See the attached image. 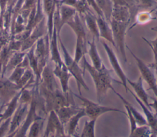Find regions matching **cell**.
I'll return each mask as SVG.
<instances>
[{
	"label": "cell",
	"instance_id": "ac0fdd59",
	"mask_svg": "<svg viewBox=\"0 0 157 137\" xmlns=\"http://www.w3.org/2000/svg\"><path fill=\"white\" fill-rule=\"evenodd\" d=\"M74 31L76 37L86 40V34L80 15L77 12L74 16L66 23Z\"/></svg>",
	"mask_w": 157,
	"mask_h": 137
},
{
	"label": "cell",
	"instance_id": "9c48e42d",
	"mask_svg": "<svg viewBox=\"0 0 157 137\" xmlns=\"http://www.w3.org/2000/svg\"><path fill=\"white\" fill-rule=\"evenodd\" d=\"M20 90L17 84L8 79L0 78V99L3 104L9 101Z\"/></svg>",
	"mask_w": 157,
	"mask_h": 137
},
{
	"label": "cell",
	"instance_id": "e575fe53",
	"mask_svg": "<svg viewBox=\"0 0 157 137\" xmlns=\"http://www.w3.org/2000/svg\"><path fill=\"white\" fill-rule=\"evenodd\" d=\"M85 1H86V4H88V6L89 7H91L94 10V12L97 14V16H100V17L105 18L102 11L101 10V9L98 6L96 0H85Z\"/></svg>",
	"mask_w": 157,
	"mask_h": 137
},
{
	"label": "cell",
	"instance_id": "7bdbcfd3",
	"mask_svg": "<svg viewBox=\"0 0 157 137\" xmlns=\"http://www.w3.org/2000/svg\"><path fill=\"white\" fill-rule=\"evenodd\" d=\"M4 107V104H3L0 106V114H1V112L2 111V109H3Z\"/></svg>",
	"mask_w": 157,
	"mask_h": 137
},
{
	"label": "cell",
	"instance_id": "484cf974",
	"mask_svg": "<svg viewBox=\"0 0 157 137\" xmlns=\"http://www.w3.org/2000/svg\"><path fill=\"white\" fill-rule=\"evenodd\" d=\"M87 47H86V40L76 37V44L75 47L74 52V60L79 63L81 59L83 58L84 56H85L86 53H87Z\"/></svg>",
	"mask_w": 157,
	"mask_h": 137
},
{
	"label": "cell",
	"instance_id": "4316f807",
	"mask_svg": "<svg viewBox=\"0 0 157 137\" xmlns=\"http://www.w3.org/2000/svg\"><path fill=\"white\" fill-rule=\"evenodd\" d=\"M43 118H39L35 120L29 126L26 136L28 137H37L40 136L43 128Z\"/></svg>",
	"mask_w": 157,
	"mask_h": 137
},
{
	"label": "cell",
	"instance_id": "f35d334b",
	"mask_svg": "<svg viewBox=\"0 0 157 137\" xmlns=\"http://www.w3.org/2000/svg\"><path fill=\"white\" fill-rule=\"evenodd\" d=\"M152 52L153 53V57H154V61L152 63L148 65L149 67H150L151 68L155 69V71H157V53H156L154 50H151Z\"/></svg>",
	"mask_w": 157,
	"mask_h": 137
},
{
	"label": "cell",
	"instance_id": "5b68a950",
	"mask_svg": "<svg viewBox=\"0 0 157 137\" xmlns=\"http://www.w3.org/2000/svg\"><path fill=\"white\" fill-rule=\"evenodd\" d=\"M127 49L129 50V52L136 60L137 63V67L139 70L141 74V76L143 78V80L147 82L148 85L150 90H151L153 93L155 94V96L157 97V84H156V78L153 72L151 71V68L148 66L145 63H144L140 58L137 57L132 50L128 47V45H126Z\"/></svg>",
	"mask_w": 157,
	"mask_h": 137
},
{
	"label": "cell",
	"instance_id": "60d3db41",
	"mask_svg": "<svg viewBox=\"0 0 157 137\" xmlns=\"http://www.w3.org/2000/svg\"><path fill=\"white\" fill-rule=\"evenodd\" d=\"M113 5H122V4H126V3L124 2L123 0H111Z\"/></svg>",
	"mask_w": 157,
	"mask_h": 137
},
{
	"label": "cell",
	"instance_id": "44dd1931",
	"mask_svg": "<svg viewBox=\"0 0 157 137\" xmlns=\"http://www.w3.org/2000/svg\"><path fill=\"white\" fill-rule=\"evenodd\" d=\"M86 116V114L83 108L78 112L77 114L74 115L68 122L65 124L67 126V132L66 133V136H75L77 133V129L78 125L79 120L83 117Z\"/></svg>",
	"mask_w": 157,
	"mask_h": 137
},
{
	"label": "cell",
	"instance_id": "8d00e7d4",
	"mask_svg": "<svg viewBox=\"0 0 157 137\" xmlns=\"http://www.w3.org/2000/svg\"><path fill=\"white\" fill-rule=\"evenodd\" d=\"M142 38L148 45L151 50H153L156 53H157V35L154 39H147L144 37H142Z\"/></svg>",
	"mask_w": 157,
	"mask_h": 137
},
{
	"label": "cell",
	"instance_id": "603a6c76",
	"mask_svg": "<svg viewBox=\"0 0 157 137\" xmlns=\"http://www.w3.org/2000/svg\"><path fill=\"white\" fill-rule=\"evenodd\" d=\"M58 4H59L60 28L61 29L63 25L66 24L74 16V15L77 13V12L75 8L72 7L64 5V4H59V3Z\"/></svg>",
	"mask_w": 157,
	"mask_h": 137
},
{
	"label": "cell",
	"instance_id": "ba28073f",
	"mask_svg": "<svg viewBox=\"0 0 157 137\" xmlns=\"http://www.w3.org/2000/svg\"><path fill=\"white\" fill-rule=\"evenodd\" d=\"M29 104L28 103L19 104L11 117L10 130L7 135L8 136H14L16 131L24 122L28 112Z\"/></svg>",
	"mask_w": 157,
	"mask_h": 137
},
{
	"label": "cell",
	"instance_id": "d6a6232c",
	"mask_svg": "<svg viewBox=\"0 0 157 137\" xmlns=\"http://www.w3.org/2000/svg\"><path fill=\"white\" fill-rule=\"evenodd\" d=\"M124 108L126 109V115L128 116V120H129V124H130V133H131L137 128V127L138 125L137 124V122L136 121L135 118L132 115V114L131 111L129 110V108L125 104H124Z\"/></svg>",
	"mask_w": 157,
	"mask_h": 137
},
{
	"label": "cell",
	"instance_id": "277c9868",
	"mask_svg": "<svg viewBox=\"0 0 157 137\" xmlns=\"http://www.w3.org/2000/svg\"><path fill=\"white\" fill-rule=\"evenodd\" d=\"M109 23L112 30L115 47L118 50L124 62H127V57L125 51V38L129 23L119 22L112 19H110Z\"/></svg>",
	"mask_w": 157,
	"mask_h": 137
},
{
	"label": "cell",
	"instance_id": "7402d4cb",
	"mask_svg": "<svg viewBox=\"0 0 157 137\" xmlns=\"http://www.w3.org/2000/svg\"><path fill=\"white\" fill-rule=\"evenodd\" d=\"M95 39H96L93 37V39L91 41L87 42L89 46L87 53L88 54L90 60H91L92 66L96 69H99L102 65V62L97 50Z\"/></svg>",
	"mask_w": 157,
	"mask_h": 137
},
{
	"label": "cell",
	"instance_id": "9a60e30c",
	"mask_svg": "<svg viewBox=\"0 0 157 137\" xmlns=\"http://www.w3.org/2000/svg\"><path fill=\"white\" fill-rule=\"evenodd\" d=\"M110 19L119 22H130L131 13L126 4L113 5L111 12Z\"/></svg>",
	"mask_w": 157,
	"mask_h": 137
},
{
	"label": "cell",
	"instance_id": "4fadbf2b",
	"mask_svg": "<svg viewBox=\"0 0 157 137\" xmlns=\"http://www.w3.org/2000/svg\"><path fill=\"white\" fill-rule=\"evenodd\" d=\"M96 18L99 29V37L108 41L112 45L115 46L112 30L110 23L105 18L100 16H96Z\"/></svg>",
	"mask_w": 157,
	"mask_h": 137
},
{
	"label": "cell",
	"instance_id": "5bb4252c",
	"mask_svg": "<svg viewBox=\"0 0 157 137\" xmlns=\"http://www.w3.org/2000/svg\"><path fill=\"white\" fill-rule=\"evenodd\" d=\"M127 83H128L133 88L134 91L136 93V95L144 103L146 106L151 109L149 105L150 103L148 101L149 96L144 88L143 78L142 77V76H139L138 79L135 81H132L127 78Z\"/></svg>",
	"mask_w": 157,
	"mask_h": 137
},
{
	"label": "cell",
	"instance_id": "8fae6325",
	"mask_svg": "<svg viewBox=\"0 0 157 137\" xmlns=\"http://www.w3.org/2000/svg\"><path fill=\"white\" fill-rule=\"evenodd\" d=\"M40 83V84L50 91H54L59 88L53 69L47 63L41 71Z\"/></svg>",
	"mask_w": 157,
	"mask_h": 137
},
{
	"label": "cell",
	"instance_id": "f1b7e54d",
	"mask_svg": "<svg viewBox=\"0 0 157 137\" xmlns=\"http://www.w3.org/2000/svg\"><path fill=\"white\" fill-rule=\"evenodd\" d=\"M99 8L102 11L105 18L109 22L111 17V12L113 4L111 0H96Z\"/></svg>",
	"mask_w": 157,
	"mask_h": 137
},
{
	"label": "cell",
	"instance_id": "f6af8a7d",
	"mask_svg": "<svg viewBox=\"0 0 157 137\" xmlns=\"http://www.w3.org/2000/svg\"><path fill=\"white\" fill-rule=\"evenodd\" d=\"M80 1H83V2H86V1H85V0H80Z\"/></svg>",
	"mask_w": 157,
	"mask_h": 137
},
{
	"label": "cell",
	"instance_id": "d6986e66",
	"mask_svg": "<svg viewBox=\"0 0 157 137\" xmlns=\"http://www.w3.org/2000/svg\"><path fill=\"white\" fill-rule=\"evenodd\" d=\"M21 89L6 104H4L5 111L0 114V123L4 120L12 117L14 112L19 105V97Z\"/></svg>",
	"mask_w": 157,
	"mask_h": 137
},
{
	"label": "cell",
	"instance_id": "ffe728a7",
	"mask_svg": "<svg viewBox=\"0 0 157 137\" xmlns=\"http://www.w3.org/2000/svg\"><path fill=\"white\" fill-rule=\"evenodd\" d=\"M83 16L87 29L93 35V37L99 41L100 37L96 17L90 10L87 11Z\"/></svg>",
	"mask_w": 157,
	"mask_h": 137
},
{
	"label": "cell",
	"instance_id": "f546056e",
	"mask_svg": "<svg viewBox=\"0 0 157 137\" xmlns=\"http://www.w3.org/2000/svg\"><path fill=\"white\" fill-rule=\"evenodd\" d=\"M129 136L131 137H148L151 136V130L148 125H139L130 133Z\"/></svg>",
	"mask_w": 157,
	"mask_h": 137
},
{
	"label": "cell",
	"instance_id": "ee69618b",
	"mask_svg": "<svg viewBox=\"0 0 157 137\" xmlns=\"http://www.w3.org/2000/svg\"><path fill=\"white\" fill-rule=\"evenodd\" d=\"M155 74L156 76V84H157V71H155Z\"/></svg>",
	"mask_w": 157,
	"mask_h": 137
},
{
	"label": "cell",
	"instance_id": "d590c367",
	"mask_svg": "<svg viewBox=\"0 0 157 137\" xmlns=\"http://www.w3.org/2000/svg\"><path fill=\"white\" fill-rule=\"evenodd\" d=\"M139 8L149 9L153 6L155 1L154 0H138Z\"/></svg>",
	"mask_w": 157,
	"mask_h": 137
},
{
	"label": "cell",
	"instance_id": "83f0119b",
	"mask_svg": "<svg viewBox=\"0 0 157 137\" xmlns=\"http://www.w3.org/2000/svg\"><path fill=\"white\" fill-rule=\"evenodd\" d=\"M97 119H91L86 120L82 131L80 135V137H94L95 136V125Z\"/></svg>",
	"mask_w": 157,
	"mask_h": 137
},
{
	"label": "cell",
	"instance_id": "bcb514c9",
	"mask_svg": "<svg viewBox=\"0 0 157 137\" xmlns=\"http://www.w3.org/2000/svg\"><path fill=\"white\" fill-rule=\"evenodd\" d=\"M156 114V117H157V113H155Z\"/></svg>",
	"mask_w": 157,
	"mask_h": 137
},
{
	"label": "cell",
	"instance_id": "3957f363",
	"mask_svg": "<svg viewBox=\"0 0 157 137\" xmlns=\"http://www.w3.org/2000/svg\"><path fill=\"white\" fill-rule=\"evenodd\" d=\"M73 95L81 100L86 116L90 117L91 119H97L99 116L108 112H118L126 115V112L118 108L101 105L99 103H96L82 96V95H77L75 93H73Z\"/></svg>",
	"mask_w": 157,
	"mask_h": 137
},
{
	"label": "cell",
	"instance_id": "30bf717a",
	"mask_svg": "<svg viewBox=\"0 0 157 137\" xmlns=\"http://www.w3.org/2000/svg\"><path fill=\"white\" fill-rule=\"evenodd\" d=\"M128 91L131 93L134 98L136 100L139 106L141 107L143 112L145 116V117L147 120L148 125L151 128V136H157V117L156 114L152 113L151 109L146 106L144 103L129 88H128Z\"/></svg>",
	"mask_w": 157,
	"mask_h": 137
},
{
	"label": "cell",
	"instance_id": "836d02e7",
	"mask_svg": "<svg viewBox=\"0 0 157 137\" xmlns=\"http://www.w3.org/2000/svg\"><path fill=\"white\" fill-rule=\"evenodd\" d=\"M11 117L8 118L0 123V137L6 136L9 133L10 130Z\"/></svg>",
	"mask_w": 157,
	"mask_h": 137
},
{
	"label": "cell",
	"instance_id": "74e56055",
	"mask_svg": "<svg viewBox=\"0 0 157 137\" xmlns=\"http://www.w3.org/2000/svg\"><path fill=\"white\" fill-rule=\"evenodd\" d=\"M56 1L59 4H64V5L69 6L74 8V6L77 0H56Z\"/></svg>",
	"mask_w": 157,
	"mask_h": 137
},
{
	"label": "cell",
	"instance_id": "d4e9b609",
	"mask_svg": "<svg viewBox=\"0 0 157 137\" xmlns=\"http://www.w3.org/2000/svg\"><path fill=\"white\" fill-rule=\"evenodd\" d=\"M26 55V53L23 51L20 52H15L13 54L10 55L6 64L5 69L4 71L5 72L13 71L18 65L20 64V63L23 61Z\"/></svg>",
	"mask_w": 157,
	"mask_h": 137
},
{
	"label": "cell",
	"instance_id": "8992f818",
	"mask_svg": "<svg viewBox=\"0 0 157 137\" xmlns=\"http://www.w3.org/2000/svg\"><path fill=\"white\" fill-rule=\"evenodd\" d=\"M47 125L43 136H66L64 125L59 120L56 112L53 110L48 112Z\"/></svg>",
	"mask_w": 157,
	"mask_h": 137
},
{
	"label": "cell",
	"instance_id": "6da1fadb",
	"mask_svg": "<svg viewBox=\"0 0 157 137\" xmlns=\"http://www.w3.org/2000/svg\"><path fill=\"white\" fill-rule=\"evenodd\" d=\"M82 59L84 69L89 72L94 82L98 101L101 103L102 98L106 95L108 90L113 89L112 82L115 81L117 83H121V82L113 79L112 76V71L109 69L103 63L99 69H96L88 63L85 56Z\"/></svg>",
	"mask_w": 157,
	"mask_h": 137
},
{
	"label": "cell",
	"instance_id": "2e32d148",
	"mask_svg": "<svg viewBox=\"0 0 157 137\" xmlns=\"http://www.w3.org/2000/svg\"><path fill=\"white\" fill-rule=\"evenodd\" d=\"M58 35L56 31V28L53 26V33L51 38L50 39V60L53 61L55 65H63L64 64V61L62 60L60 53L58 47Z\"/></svg>",
	"mask_w": 157,
	"mask_h": 137
},
{
	"label": "cell",
	"instance_id": "1f68e13d",
	"mask_svg": "<svg viewBox=\"0 0 157 137\" xmlns=\"http://www.w3.org/2000/svg\"><path fill=\"white\" fill-rule=\"evenodd\" d=\"M135 18H136V21L137 23L144 24L150 21L151 16L150 12H142L139 14H137Z\"/></svg>",
	"mask_w": 157,
	"mask_h": 137
},
{
	"label": "cell",
	"instance_id": "b9f144b4",
	"mask_svg": "<svg viewBox=\"0 0 157 137\" xmlns=\"http://www.w3.org/2000/svg\"><path fill=\"white\" fill-rule=\"evenodd\" d=\"M151 31H155L157 33V26H153L152 28H151Z\"/></svg>",
	"mask_w": 157,
	"mask_h": 137
},
{
	"label": "cell",
	"instance_id": "52a82bcc",
	"mask_svg": "<svg viewBox=\"0 0 157 137\" xmlns=\"http://www.w3.org/2000/svg\"><path fill=\"white\" fill-rule=\"evenodd\" d=\"M102 44L103 47L107 53L108 59L109 62L112 67V69L114 72L117 74V76L119 77L120 80H121V84L124 87L126 92H128V87L127 85V77L124 72L119 61L117 58V55H115V52L112 50V49L105 42V41H102Z\"/></svg>",
	"mask_w": 157,
	"mask_h": 137
},
{
	"label": "cell",
	"instance_id": "4dcf8cb0",
	"mask_svg": "<svg viewBox=\"0 0 157 137\" xmlns=\"http://www.w3.org/2000/svg\"><path fill=\"white\" fill-rule=\"evenodd\" d=\"M129 9L131 13V20H134L139 8L138 0H123Z\"/></svg>",
	"mask_w": 157,
	"mask_h": 137
},
{
	"label": "cell",
	"instance_id": "cb8c5ba5",
	"mask_svg": "<svg viewBox=\"0 0 157 137\" xmlns=\"http://www.w3.org/2000/svg\"><path fill=\"white\" fill-rule=\"evenodd\" d=\"M112 90L113 91V92L119 97V98L121 100V101L123 102V104L126 105L129 110L131 111L132 115L134 116V117L136 119V121L137 122V124L138 126L139 125H148L147 120L145 119V117L140 112H139L129 101H128L121 94H120L119 93H118L117 91H115L113 89H112Z\"/></svg>",
	"mask_w": 157,
	"mask_h": 137
},
{
	"label": "cell",
	"instance_id": "7c38bea8",
	"mask_svg": "<svg viewBox=\"0 0 157 137\" xmlns=\"http://www.w3.org/2000/svg\"><path fill=\"white\" fill-rule=\"evenodd\" d=\"M53 73L60 82L61 90L65 94H68L69 90V81L72 77L71 74L68 71L65 64L63 65H55L54 69H53Z\"/></svg>",
	"mask_w": 157,
	"mask_h": 137
},
{
	"label": "cell",
	"instance_id": "7a4b0ae2",
	"mask_svg": "<svg viewBox=\"0 0 157 137\" xmlns=\"http://www.w3.org/2000/svg\"><path fill=\"white\" fill-rule=\"evenodd\" d=\"M58 39L59 42V44L61 46V48L62 49L63 53V57H64V63L67 67L68 71L70 72L72 76L75 79L77 85V88L78 91L79 93V95H82L81 93V87H83L84 89L88 91L89 88L86 84L84 78H83V74H84V71H83L82 69L79 66L78 63L76 62L74 58H72L69 53L68 52L67 49L64 46V44L63 43L60 36H58Z\"/></svg>",
	"mask_w": 157,
	"mask_h": 137
},
{
	"label": "cell",
	"instance_id": "ab89813d",
	"mask_svg": "<svg viewBox=\"0 0 157 137\" xmlns=\"http://www.w3.org/2000/svg\"><path fill=\"white\" fill-rule=\"evenodd\" d=\"M151 108L154 109L155 113H157V97L153 98V103L149 104Z\"/></svg>",
	"mask_w": 157,
	"mask_h": 137
},
{
	"label": "cell",
	"instance_id": "e0dca14e",
	"mask_svg": "<svg viewBox=\"0 0 157 137\" xmlns=\"http://www.w3.org/2000/svg\"><path fill=\"white\" fill-rule=\"evenodd\" d=\"M82 108L83 107L76 106L74 104H70L69 105L61 107L55 112L61 122L64 125H65L71 117L79 112Z\"/></svg>",
	"mask_w": 157,
	"mask_h": 137
}]
</instances>
